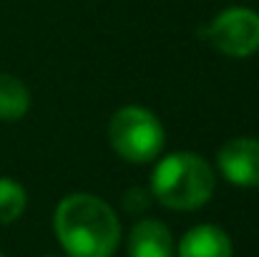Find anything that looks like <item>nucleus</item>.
<instances>
[{
	"label": "nucleus",
	"instance_id": "f257e3e1",
	"mask_svg": "<svg viewBox=\"0 0 259 257\" xmlns=\"http://www.w3.org/2000/svg\"><path fill=\"white\" fill-rule=\"evenodd\" d=\"M56 235L71 257H111L121 227L113 209L93 194H71L56 209Z\"/></svg>",
	"mask_w": 259,
	"mask_h": 257
},
{
	"label": "nucleus",
	"instance_id": "f03ea898",
	"mask_svg": "<svg viewBox=\"0 0 259 257\" xmlns=\"http://www.w3.org/2000/svg\"><path fill=\"white\" fill-rule=\"evenodd\" d=\"M214 171L199 154L176 152L164 157L151 174V192L154 197L179 212L204 207L214 194Z\"/></svg>",
	"mask_w": 259,
	"mask_h": 257
},
{
	"label": "nucleus",
	"instance_id": "7ed1b4c3",
	"mask_svg": "<svg viewBox=\"0 0 259 257\" xmlns=\"http://www.w3.org/2000/svg\"><path fill=\"white\" fill-rule=\"evenodd\" d=\"M108 141L126 162H151L164 146V129L159 119L141 106H123L111 116Z\"/></svg>",
	"mask_w": 259,
	"mask_h": 257
},
{
	"label": "nucleus",
	"instance_id": "20e7f679",
	"mask_svg": "<svg viewBox=\"0 0 259 257\" xmlns=\"http://www.w3.org/2000/svg\"><path fill=\"white\" fill-rule=\"evenodd\" d=\"M209 41L232 58H247L259 51V13L249 8L222 10L209 25Z\"/></svg>",
	"mask_w": 259,
	"mask_h": 257
},
{
	"label": "nucleus",
	"instance_id": "39448f33",
	"mask_svg": "<svg viewBox=\"0 0 259 257\" xmlns=\"http://www.w3.org/2000/svg\"><path fill=\"white\" fill-rule=\"evenodd\" d=\"M217 164L237 187H259V139H232L219 149Z\"/></svg>",
	"mask_w": 259,
	"mask_h": 257
},
{
	"label": "nucleus",
	"instance_id": "423d86ee",
	"mask_svg": "<svg viewBox=\"0 0 259 257\" xmlns=\"http://www.w3.org/2000/svg\"><path fill=\"white\" fill-rule=\"evenodd\" d=\"M128 257H174L171 232L159 219H141L128 237Z\"/></svg>",
	"mask_w": 259,
	"mask_h": 257
},
{
	"label": "nucleus",
	"instance_id": "0eeeda50",
	"mask_svg": "<svg viewBox=\"0 0 259 257\" xmlns=\"http://www.w3.org/2000/svg\"><path fill=\"white\" fill-rule=\"evenodd\" d=\"M179 257H232V240L222 227L199 225L181 237Z\"/></svg>",
	"mask_w": 259,
	"mask_h": 257
},
{
	"label": "nucleus",
	"instance_id": "6e6552de",
	"mask_svg": "<svg viewBox=\"0 0 259 257\" xmlns=\"http://www.w3.org/2000/svg\"><path fill=\"white\" fill-rule=\"evenodd\" d=\"M30 108V91L10 74H0V121H18Z\"/></svg>",
	"mask_w": 259,
	"mask_h": 257
},
{
	"label": "nucleus",
	"instance_id": "1a4fd4ad",
	"mask_svg": "<svg viewBox=\"0 0 259 257\" xmlns=\"http://www.w3.org/2000/svg\"><path fill=\"white\" fill-rule=\"evenodd\" d=\"M25 202H28L25 189L18 181L10 176H0V225L15 222L23 214Z\"/></svg>",
	"mask_w": 259,
	"mask_h": 257
},
{
	"label": "nucleus",
	"instance_id": "9d476101",
	"mask_svg": "<svg viewBox=\"0 0 259 257\" xmlns=\"http://www.w3.org/2000/svg\"><path fill=\"white\" fill-rule=\"evenodd\" d=\"M146 204H149V197H146V192L139 189V187L128 189L126 197H123V207H126L128 212H141V209H146Z\"/></svg>",
	"mask_w": 259,
	"mask_h": 257
},
{
	"label": "nucleus",
	"instance_id": "9b49d317",
	"mask_svg": "<svg viewBox=\"0 0 259 257\" xmlns=\"http://www.w3.org/2000/svg\"><path fill=\"white\" fill-rule=\"evenodd\" d=\"M0 257H3V255H0Z\"/></svg>",
	"mask_w": 259,
	"mask_h": 257
}]
</instances>
